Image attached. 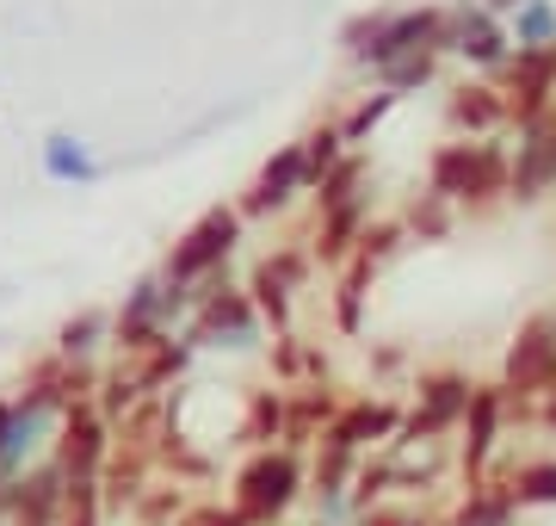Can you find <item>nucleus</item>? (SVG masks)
Instances as JSON below:
<instances>
[{
    "label": "nucleus",
    "mask_w": 556,
    "mask_h": 526,
    "mask_svg": "<svg viewBox=\"0 0 556 526\" xmlns=\"http://www.w3.org/2000/svg\"><path fill=\"white\" fill-rule=\"evenodd\" d=\"M236 242H241V211H204L186 236L174 242V254H167V279L174 285H204V279H217L223 266H229V254H236Z\"/></svg>",
    "instance_id": "20e7f679"
},
{
    "label": "nucleus",
    "mask_w": 556,
    "mask_h": 526,
    "mask_svg": "<svg viewBox=\"0 0 556 526\" xmlns=\"http://www.w3.org/2000/svg\"><path fill=\"white\" fill-rule=\"evenodd\" d=\"M501 124H514L507 87H495V82H464V87L452 93V130H464V137H495Z\"/></svg>",
    "instance_id": "2eb2a0df"
},
{
    "label": "nucleus",
    "mask_w": 556,
    "mask_h": 526,
    "mask_svg": "<svg viewBox=\"0 0 556 526\" xmlns=\"http://www.w3.org/2000/svg\"><path fill=\"white\" fill-rule=\"evenodd\" d=\"M298 192H316V180H309V162H303V142L266 162V174L254 180V192L241 199V217H266V211H285V204L298 199Z\"/></svg>",
    "instance_id": "ddd939ff"
},
{
    "label": "nucleus",
    "mask_w": 556,
    "mask_h": 526,
    "mask_svg": "<svg viewBox=\"0 0 556 526\" xmlns=\"http://www.w3.org/2000/svg\"><path fill=\"white\" fill-rule=\"evenodd\" d=\"M285 403H291V397H285V390H248V415H241V440L254 446H285Z\"/></svg>",
    "instance_id": "6ab92c4d"
},
{
    "label": "nucleus",
    "mask_w": 556,
    "mask_h": 526,
    "mask_svg": "<svg viewBox=\"0 0 556 526\" xmlns=\"http://www.w3.org/2000/svg\"><path fill=\"white\" fill-rule=\"evenodd\" d=\"M62 508H68V477L56 459H38L7 496V526H62Z\"/></svg>",
    "instance_id": "1a4fd4ad"
},
{
    "label": "nucleus",
    "mask_w": 556,
    "mask_h": 526,
    "mask_svg": "<svg viewBox=\"0 0 556 526\" xmlns=\"http://www.w3.org/2000/svg\"><path fill=\"white\" fill-rule=\"evenodd\" d=\"M62 526H105V496H100V484H68Z\"/></svg>",
    "instance_id": "5701e85b"
},
{
    "label": "nucleus",
    "mask_w": 556,
    "mask_h": 526,
    "mask_svg": "<svg viewBox=\"0 0 556 526\" xmlns=\"http://www.w3.org/2000/svg\"><path fill=\"white\" fill-rule=\"evenodd\" d=\"M186 526H248V514L236 502H199L186 514Z\"/></svg>",
    "instance_id": "b1692460"
},
{
    "label": "nucleus",
    "mask_w": 556,
    "mask_h": 526,
    "mask_svg": "<svg viewBox=\"0 0 556 526\" xmlns=\"http://www.w3.org/2000/svg\"><path fill=\"white\" fill-rule=\"evenodd\" d=\"M402 415H408V409L390 403V397H353V403L334 415V427H328V434H334L340 446H353V452H365V459H371L378 446H390L402 434Z\"/></svg>",
    "instance_id": "9b49d317"
},
{
    "label": "nucleus",
    "mask_w": 556,
    "mask_h": 526,
    "mask_svg": "<svg viewBox=\"0 0 556 526\" xmlns=\"http://www.w3.org/2000/svg\"><path fill=\"white\" fill-rule=\"evenodd\" d=\"M501 434H507V390H501V385H477L470 415H464V427H457V471H464V484L495 477Z\"/></svg>",
    "instance_id": "0eeeda50"
},
{
    "label": "nucleus",
    "mask_w": 556,
    "mask_h": 526,
    "mask_svg": "<svg viewBox=\"0 0 556 526\" xmlns=\"http://www.w3.org/2000/svg\"><path fill=\"white\" fill-rule=\"evenodd\" d=\"M470 397H477V385H470L464 372H427V378L415 385V403H408V415H402L396 440L420 446V440H445V434H457L464 415H470Z\"/></svg>",
    "instance_id": "39448f33"
},
{
    "label": "nucleus",
    "mask_w": 556,
    "mask_h": 526,
    "mask_svg": "<svg viewBox=\"0 0 556 526\" xmlns=\"http://www.w3.org/2000/svg\"><path fill=\"white\" fill-rule=\"evenodd\" d=\"M519 514H526V508L514 502L507 477L495 471V477H482V484H464V496H457L445 526H519Z\"/></svg>",
    "instance_id": "dca6fc26"
},
{
    "label": "nucleus",
    "mask_w": 556,
    "mask_h": 526,
    "mask_svg": "<svg viewBox=\"0 0 556 526\" xmlns=\"http://www.w3.org/2000/svg\"><path fill=\"white\" fill-rule=\"evenodd\" d=\"M0 526H7V514H0Z\"/></svg>",
    "instance_id": "bb28decb"
},
{
    "label": "nucleus",
    "mask_w": 556,
    "mask_h": 526,
    "mask_svg": "<svg viewBox=\"0 0 556 526\" xmlns=\"http://www.w3.org/2000/svg\"><path fill=\"white\" fill-rule=\"evenodd\" d=\"M100 347H112V316H105V310H87L75 323H62V335H56V353L68 365H93Z\"/></svg>",
    "instance_id": "aec40b11"
},
{
    "label": "nucleus",
    "mask_w": 556,
    "mask_h": 526,
    "mask_svg": "<svg viewBox=\"0 0 556 526\" xmlns=\"http://www.w3.org/2000/svg\"><path fill=\"white\" fill-rule=\"evenodd\" d=\"M112 446H118V427L100 415V403H75L56 427V446L50 459L62 465L68 484H100L105 465H112Z\"/></svg>",
    "instance_id": "423d86ee"
},
{
    "label": "nucleus",
    "mask_w": 556,
    "mask_h": 526,
    "mask_svg": "<svg viewBox=\"0 0 556 526\" xmlns=\"http://www.w3.org/2000/svg\"><path fill=\"white\" fill-rule=\"evenodd\" d=\"M303 489H309L303 452H291V446H260V452H248V465L236 471V496L229 502L248 514V526H278L303 502Z\"/></svg>",
    "instance_id": "f257e3e1"
},
{
    "label": "nucleus",
    "mask_w": 556,
    "mask_h": 526,
    "mask_svg": "<svg viewBox=\"0 0 556 526\" xmlns=\"http://www.w3.org/2000/svg\"><path fill=\"white\" fill-rule=\"evenodd\" d=\"M507 477V489H514L519 508H556V459H519L514 471H501Z\"/></svg>",
    "instance_id": "412c9836"
},
{
    "label": "nucleus",
    "mask_w": 556,
    "mask_h": 526,
    "mask_svg": "<svg viewBox=\"0 0 556 526\" xmlns=\"http://www.w3.org/2000/svg\"><path fill=\"white\" fill-rule=\"evenodd\" d=\"M93 403H100V415L112 427H124L130 415H137L142 403H149V390L137 385V372H130V360H118V365H105L100 372V390H93Z\"/></svg>",
    "instance_id": "a211bd4d"
},
{
    "label": "nucleus",
    "mask_w": 556,
    "mask_h": 526,
    "mask_svg": "<svg viewBox=\"0 0 556 526\" xmlns=\"http://www.w3.org/2000/svg\"><path fill=\"white\" fill-rule=\"evenodd\" d=\"M149 489H155V452L118 440L112 446V465H105V477H100L105 514H137V502L149 496Z\"/></svg>",
    "instance_id": "f8f14e48"
},
{
    "label": "nucleus",
    "mask_w": 556,
    "mask_h": 526,
    "mask_svg": "<svg viewBox=\"0 0 556 526\" xmlns=\"http://www.w3.org/2000/svg\"><path fill=\"white\" fill-rule=\"evenodd\" d=\"M309 279V254L303 248H285V254H273V261L254 266V279H248V298L260 304V316L285 335L291 328V304H298V285Z\"/></svg>",
    "instance_id": "6e6552de"
},
{
    "label": "nucleus",
    "mask_w": 556,
    "mask_h": 526,
    "mask_svg": "<svg viewBox=\"0 0 556 526\" xmlns=\"http://www.w3.org/2000/svg\"><path fill=\"white\" fill-rule=\"evenodd\" d=\"M192 323H186V335H192V347H223V353H248V347H260V304L248 298V291H236V285L223 279H204L192 285Z\"/></svg>",
    "instance_id": "f03ea898"
},
{
    "label": "nucleus",
    "mask_w": 556,
    "mask_h": 526,
    "mask_svg": "<svg viewBox=\"0 0 556 526\" xmlns=\"http://www.w3.org/2000/svg\"><path fill=\"white\" fill-rule=\"evenodd\" d=\"M179 489H186V484H174V489L155 484V489L137 502V521H142V526H186V514H192V508H186V496H179Z\"/></svg>",
    "instance_id": "4be33fe9"
},
{
    "label": "nucleus",
    "mask_w": 556,
    "mask_h": 526,
    "mask_svg": "<svg viewBox=\"0 0 556 526\" xmlns=\"http://www.w3.org/2000/svg\"><path fill=\"white\" fill-rule=\"evenodd\" d=\"M538 422H544V427H556V390L544 397V403H538Z\"/></svg>",
    "instance_id": "a878e982"
},
{
    "label": "nucleus",
    "mask_w": 556,
    "mask_h": 526,
    "mask_svg": "<svg viewBox=\"0 0 556 526\" xmlns=\"http://www.w3.org/2000/svg\"><path fill=\"white\" fill-rule=\"evenodd\" d=\"M353 526H433V521L415 514V508H390V502H383V508H371V514H358Z\"/></svg>",
    "instance_id": "393cba45"
},
{
    "label": "nucleus",
    "mask_w": 556,
    "mask_h": 526,
    "mask_svg": "<svg viewBox=\"0 0 556 526\" xmlns=\"http://www.w3.org/2000/svg\"><path fill=\"white\" fill-rule=\"evenodd\" d=\"M291 403H285V446L291 452H303V446H316L328 427H334V415L346 403H340L328 385H298V390H285Z\"/></svg>",
    "instance_id": "4468645a"
},
{
    "label": "nucleus",
    "mask_w": 556,
    "mask_h": 526,
    "mask_svg": "<svg viewBox=\"0 0 556 526\" xmlns=\"http://www.w3.org/2000/svg\"><path fill=\"white\" fill-rule=\"evenodd\" d=\"M452 50H464V57L477 62V68H507V62H514V43H507V32L495 25V13H489V7H470V13H457Z\"/></svg>",
    "instance_id": "f3484780"
},
{
    "label": "nucleus",
    "mask_w": 556,
    "mask_h": 526,
    "mask_svg": "<svg viewBox=\"0 0 556 526\" xmlns=\"http://www.w3.org/2000/svg\"><path fill=\"white\" fill-rule=\"evenodd\" d=\"M501 390L532 409L556 390V310H538L532 323H519L507 365H501Z\"/></svg>",
    "instance_id": "7ed1b4c3"
},
{
    "label": "nucleus",
    "mask_w": 556,
    "mask_h": 526,
    "mask_svg": "<svg viewBox=\"0 0 556 526\" xmlns=\"http://www.w3.org/2000/svg\"><path fill=\"white\" fill-rule=\"evenodd\" d=\"M551 186H556V112L519 130L514 186H507V199H514V204H538L544 192H551Z\"/></svg>",
    "instance_id": "9d476101"
}]
</instances>
